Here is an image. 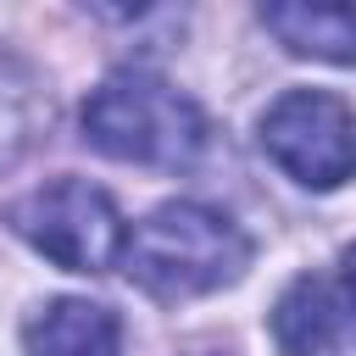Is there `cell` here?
Masks as SVG:
<instances>
[{"mask_svg":"<svg viewBox=\"0 0 356 356\" xmlns=\"http://www.w3.org/2000/svg\"><path fill=\"white\" fill-rule=\"evenodd\" d=\"M206 356H217V350H206Z\"/></svg>","mask_w":356,"mask_h":356,"instance_id":"30bf717a","label":"cell"},{"mask_svg":"<svg viewBox=\"0 0 356 356\" xmlns=\"http://www.w3.org/2000/svg\"><path fill=\"white\" fill-rule=\"evenodd\" d=\"M339 284H345V306L356 312V245L339 256Z\"/></svg>","mask_w":356,"mask_h":356,"instance_id":"9c48e42d","label":"cell"},{"mask_svg":"<svg viewBox=\"0 0 356 356\" xmlns=\"http://www.w3.org/2000/svg\"><path fill=\"white\" fill-rule=\"evenodd\" d=\"M122 267L150 300L178 306L239 284L250 267V239L239 222H228L200 200H167L145 222H134L122 245Z\"/></svg>","mask_w":356,"mask_h":356,"instance_id":"6da1fadb","label":"cell"},{"mask_svg":"<svg viewBox=\"0 0 356 356\" xmlns=\"http://www.w3.org/2000/svg\"><path fill=\"white\" fill-rule=\"evenodd\" d=\"M339 339V300L323 278H295L273 306V345L278 356H317Z\"/></svg>","mask_w":356,"mask_h":356,"instance_id":"52a82bcc","label":"cell"},{"mask_svg":"<svg viewBox=\"0 0 356 356\" xmlns=\"http://www.w3.org/2000/svg\"><path fill=\"white\" fill-rule=\"evenodd\" d=\"M261 28H267L289 56L356 67V6H334V0H278V6H261Z\"/></svg>","mask_w":356,"mask_h":356,"instance_id":"8992f818","label":"cell"},{"mask_svg":"<svg viewBox=\"0 0 356 356\" xmlns=\"http://www.w3.org/2000/svg\"><path fill=\"white\" fill-rule=\"evenodd\" d=\"M261 150L300 189H339L356 178V111L328 89H284L261 111Z\"/></svg>","mask_w":356,"mask_h":356,"instance_id":"277c9868","label":"cell"},{"mask_svg":"<svg viewBox=\"0 0 356 356\" xmlns=\"http://www.w3.org/2000/svg\"><path fill=\"white\" fill-rule=\"evenodd\" d=\"M6 222L17 239H28L44 261L67 273H106L122 261L128 228L117 217V200L89 178H56L44 189H28L6 206Z\"/></svg>","mask_w":356,"mask_h":356,"instance_id":"3957f363","label":"cell"},{"mask_svg":"<svg viewBox=\"0 0 356 356\" xmlns=\"http://www.w3.org/2000/svg\"><path fill=\"white\" fill-rule=\"evenodd\" d=\"M22 345L28 356H122V323L100 300L61 295L28 317Z\"/></svg>","mask_w":356,"mask_h":356,"instance_id":"5b68a950","label":"cell"},{"mask_svg":"<svg viewBox=\"0 0 356 356\" xmlns=\"http://www.w3.org/2000/svg\"><path fill=\"white\" fill-rule=\"evenodd\" d=\"M83 139L134 167H189L206 150V111L161 72L122 67L83 100Z\"/></svg>","mask_w":356,"mask_h":356,"instance_id":"7a4b0ae2","label":"cell"},{"mask_svg":"<svg viewBox=\"0 0 356 356\" xmlns=\"http://www.w3.org/2000/svg\"><path fill=\"white\" fill-rule=\"evenodd\" d=\"M50 128V95L33 78L28 61H17L11 50H0V167L17 161L39 134Z\"/></svg>","mask_w":356,"mask_h":356,"instance_id":"ba28073f","label":"cell"}]
</instances>
